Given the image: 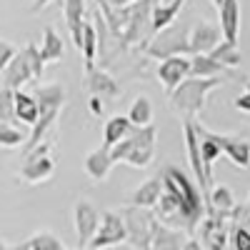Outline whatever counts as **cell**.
Masks as SVG:
<instances>
[{
  "label": "cell",
  "instance_id": "42",
  "mask_svg": "<svg viewBox=\"0 0 250 250\" xmlns=\"http://www.w3.org/2000/svg\"><path fill=\"white\" fill-rule=\"evenodd\" d=\"M248 208H250V193H248Z\"/></svg>",
  "mask_w": 250,
  "mask_h": 250
},
{
  "label": "cell",
  "instance_id": "4",
  "mask_svg": "<svg viewBox=\"0 0 250 250\" xmlns=\"http://www.w3.org/2000/svg\"><path fill=\"white\" fill-rule=\"evenodd\" d=\"M223 85L220 78H193L188 75L180 85L170 93V105L175 113H180L183 118H198L205 110L208 95H210L215 88Z\"/></svg>",
  "mask_w": 250,
  "mask_h": 250
},
{
  "label": "cell",
  "instance_id": "29",
  "mask_svg": "<svg viewBox=\"0 0 250 250\" xmlns=\"http://www.w3.org/2000/svg\"><path fill=\"white\" fill-rule=\"evenodd\" d=\"M220 65H225L228 70H233V68H238L240 62H243V53H240V48H238V43H230V40H220V43L213 48V53H210Z\"/></svg>",
  "mask_w": 250,
  "mask_h": 250
},
{
  "label": "cell",
  "instance_id": "37",
  "mask_svg": "<svg viewBox=\"0 0 250 250\" xmlns=\"http://www.w3.org/2000/svg\"><path fill=\"white\" fill-rule=\"evenodd\" d=\"M235 108H238L240 113L250 115V90H248V88H245V93H240V95L235 98Z\"/></svg>",
  "mask_w": 250,
  "mask_h": 250
},
{
  "label": "cell",
  "instance_id": "11",
  "mask_svg": "<svg viewBox=\"0 0 250 250\" xmlns=\"http://www.w3.org/2000/svg\"><path fill=\"white\" fill-rule=\"evenodd\" d=\"M198 120L193 118H183V145H185V155L190 163V170L195 175V183L200 188H213L210 180L205 175V165H203V153H200V135H198Z\"/></svg>",
  "mask_w": 250,
  "mask_h": 250
},
{
  "label": "cell",
  "instance_id": "6",
  "mask_svg": "<svg viewBox=\"0 0 250 250\" xmlns=\"http://www.w3.org/2000/svg\"><path fill=\"white\" fill-rule=\"evenodd\" d=\"M123 220H125V230H128V243L135 250H150L153 248V233L158 225V215L150 208L128 205L123 210Z\"/></svg>",
  "mask_w": 250,
  "mask_h": 250
},
{
  "label": "cell",
  "instance_id": "35",
  "mask_svg": "<svg viewBox=\"0 0 250 250\" xmlns=\"http://www.w3.org/2000/svg\"><path fill=\"white\" fill-rule=\"evenodd\" d=\"M28 245H30V250H65L62 240L55 238V235L48 233V230H40V233L30 235V238H28Z\"/></svg>",
  "mask_w": 250,
  "mask_h": 250
},
{
  "label": "cell",
  "instance_id": "16",
  "mask_svg": "<svg viewBox=\"0 0 250 250\" xmlns=\"http://www.w3.org/2000/svg\"><path fill=\"white\" fill-rule=\"evenodd\" d=\"M215 140L220 143L223 155H228V160H230L235 168H243V170L250 168V140H248V138L215 133Z\"/></svg>",
  "mask_w": 250,
  "mask_h": 250
},
{
  "label": "cell",
  "instance_id": "28",
  "mask_svg": "<svg viewBox=\"0 0 250 250\" xmlns=\"http://www.w3.org/2000/svg\"><path fill=\"white\" fill-rule=\"evenodd\" d=\"M238 205L233 190L228 185H213L210 193H208V208H213V210H220V213H233V208Z\"/></svg>",
  "mask_w": 250,
  "mask_h": 250
},
{
  "label": "cell",
  "instance_id": "32",
  "mask_svg": "<svg viewBox=\"0 0 250 250\" xmlns=\"http://www.w3.org/2000/svg\"><path fill=\"white\" fill-rule=\"evenodd\" d=\"M25 140H28V135L20 130L15 123L0 125V148H8V150H13V148H23Z\"/></svg>",
  "mask_w": 250,
  "mask_h": 250
},
{
  "label": "cell",
  "instance_id": "13",
  "mask_svg": "<svg viewBox=\"0 0 250 250\" xmlns=\"http://www.w3.org/2000/svg\"><path fill=\"white\" fill-rule=\"evenodd\" d=\"M100 218L103 213H98V208L90 200H78L73 208V223H75V235L80 248L90 245V240L95 238L98 228H100Z\"/></svg>",
  "mask_w": 250,
  "mask_h": 250
},
{
  "label": "cell",
  "instance_id": "40",
  "mask_svg": "<svg viewBox=\"0 0 250 250\" xmlns=\"http://www.w3.org/2000/svg\"><path fill=\"white\" fill-rule=\"evenodd\" d=\"M183 250H205L203 245H200V240H195V238H188V243H185V248Z\"/></svg>",
  "mask_w": 250,
  "mask_h": 250
},
{
  "label": "cell",
  "instance_id": "33",
  "mask_svg": "<svg viewBox=\"0 0 250 250\" xmlns=\"http://www.w3.org/2000/svg\"><path fill=\"white\" fill-rule=\"evenodd\" d=\"M230 243L235 250H250V220H230Z\"/></svg>",
  "mask_w": 250,
  "mask_h": 250
},
{
  "label": "cell",
  "instance_id": "27",
  "mask_svg": "<svg viewBox=\"0 0 250 250\" xmlns=\"http://www.w3.org/2000/svg\"><path fill=\"white\" fill-rule=\"evenodd\" d=\"M223 73H228L225 65L208 53V55H190V75L193 78H223Z\"/></svg>",
  "mask_w": 250,
  "mask_h": 250
},
{
  "label": "cell",
  "instance_id": "19",
  "mask_svg": "<svg viewBox=\"0 0 250 250\" xmlns=\"http://www.w3.org/2000/svg\"><path fill=\"white\" fill-rule=\"evenodd\" d=\"M62 15L70 33L73 45L80 50L83 45V23H85V0H62Z\"/></svg>",
  "mask_w": 250,
  "mask_h": 250
},
{
  "label": "cell",
  "instance_id": "12",
  "mask_svg": "<svg viewBox=\"0 0 250 250\" xmlns=\"http://www.w3.org/2000/svg\"><path fill=\"white\" fill-rule=\"evenodd\" d=\"M83 88H85L90 95H98L103 100H115L120 95V85L118 80L105 70L98 68L95 62H85V73H83Z\"/></svg>",
  "mask_w": 250,
  "mask_h": 250
},
{
  "label": "cell",
  "instance_id": "1",
  "mask_svg": "<svg viewBox=\"0 0 250 250\" xmlns=\"http://www.w3.org/2000/svg\"><path fill=\"white\" fill-rule=\"evenodd\" d=\"M163 175V183L170 193H175L178 203H180V213H183V223H180V230H185L188 235H193L198 230L200 220L205 218V210H208V203L200 193V185L185 175L183 168L178 165H168V168L160 170Z\"/></svg>",
  "mask_w": 250,
  "mask_h": 250
},
{
  "label": "cell",
  "instance_id": "22",
  "mask_svg": "<svg viewBox=\"0 0 250 250\" xmlns=\"http://www.w3.org/2000/svg\"><path fill=\"white\" fill-rule=\"evenodd\" d=\"M188 243L185 230H178L173 225H165L158 220L155 233H153V248L150 250H183Z\"/></svg>",
  "mask_w": 250,
  "mask_h": 250
},
{
  "label": "cell",
  "instance_id": "31",
  "mask_svg": "<svg viewBox=\"0 0 250 250\" xmlns=\"http://www.w3.org/2000/svg\"><path fill=\"white\" fill-rule=\"evenodd\" d=\"M128 118H130L133 125H150L153 123V103H150V98L138 95L133 100L130 110H128Z\"/></svg>",
  "mask_w": 250,
  "mask_h": 250
},
{
  "label": "cell",
  "instance_id": "18",
  "mask_svg": "<svg viewBox=\"0 0 250 250\" xmlns=\"http://www.w3.org/2000/svg\"><path fill=\"white\" fill-rule=\"evenodd\" d=\"M218 20H220L223 40L238 43V38H240V0H223L218 5Z\"/></svg>",
  "mask_w": 250,
  "mask_h": 250
},
{
  "label": "cell",
  "instance_id": "44",
  "mask_svg": "<svg viewBox=\"0 0 250 250\" xmlns=\"http://www.w3.org/2000/svg\"><path fill=\"white\" fill-rule=\"evenodd\" d=\"M130 3H138V0H130Z\"/></svg>",
  "mask_w": 250,
  "mask_h": 250
},
{
  "label": "cell",
  "instance_id": "38",
  "mask_svg": "<svg viewBox=\"0 0 250 250\" xmlns=\"http://www.w3.org/2000/svg\"><path fill=\"white\" fill-rule=\"evenodd\" d=\"M103 103H105L103 98L90 95V103H88V105H90V113H93V115H103Z\"/></svg>",
  "mask_w": 250,
  "mask_h": 250
},
{
  "label": "cell",
  "instance_id": "17",
  "mask_svg": "<svg viewBox=\"0 0 250 250\" xmlns=\"http://www.w3.org/2000/svg\"><path fill=\"white\" fill-rule=\"evenodd\" d=\"M113 165H115V160H113V150L108 148V145H100V148H95V150H90V153L85 155V163H83V168H85V173H88L90 180L103 183V180L110 175Z\"/></svg>",
  "mask_w": 250,
  "mask_h": 250
},
{
  "label": "cell",
  "instance_id": "2",
  "mask_svg": "<svg viewBox=\"0 0 250 250\" xmlns=\"http://www.w3.org/2000/svg\"><path fill=\"white\" fill-rule=\"evenodd\" d=\"M40 103V118L35 125H30V133H28V140L23 145V155H28L33 148H38L40 143H45L50 130L55 128V123L60 118V110L65 105V88L60 83H50V85H40L35 88L33 93Z\"/></svg>",
  "mask_w": 250,
  "mask_h": 250
},
{
  "label": "cell",
  "instance_id": "10",
  "mask_svg": "<svg viewBox=\"0 0 250 250\" xmlns=\"http://www.w3.org/2000/svg\"><path fill=\"white\" fill-rule=\"evenodd\" d=\"M120 243H128V230H125V220H123V213H115V210H105L100 218V228L95 238L90 240V250H108V248H115Z\"/></svg>",
  "mask_w": 250,
  "mask_h": 250
},
{
  "label": "cell",
  "instance_id": "34",
  "mask_svg": "<svg viewBox=\"0 0 250 250\" xmlns=\"http://www.w3.org/2000/svg\"><path fill=\"white\" fill-rule=\"evenodd\" d=\"M18 115H15V90L0 85V125L5 123H15Z\"/></svg>",
  "mask_w": 250,
  "mask_h": 250
},
{
  "label": "cell",
  "instance_id": "8",
  "mask_svg": "<svg viewBox=\"0 0 250 250\" xmlns=\"http://www.w3.org/2000/svg\"><path fill=\"white\" fill-rule=\"evenodd\" d=\"M198 240L205 250H225L230 243V215L208 208L198 225Z\"/></svg>",
  "mask_w": 250,
  "mask_h": 250
},
{
  "label": "cell",
  "instance_id": "21",
  "mask_svg": "<svg viewBox=\"0 0 250 250\" xmlns=\"http://www.w3.org/2000/svg\"><path fill=\"white\" fill-rule=\"evenodd\" d=\"M195 125H198V135H200V153H203L205 175H208V180H210V185H213V165L223 155V148H220V143L215 140V133L213 130L203 128L200 123H195Z\"/></svg>",
  "mask_w": 250,
  "mask_h": 250
},
{
  "label": "cell",
  "instance_id": "15",
  "mask_svg": "<svg viewBox=\"0 0 250 250\" xmlns=\"http://www.w3.org/2000/svg\"><path fill=\"white\" fill-rule=\"evenodd\" d=\"M220 40H223L220 25L198 20V23L190 28V55H208V53H213V48L220 43Z\"/></svg>",
  "mask_w": 250,
  "mask_h": 250
},
{
  "label": "cell",
  "instance_id": "39",
  "mask_svg": "<svg viewBox=\"0 0 250 250\" xmlns=\"http://www.w3.org/2000/svg\"><path fill=\"white\" fill-rule=\"evenodd\" d=\"M50 3H53V0H35V3L30 5V13H40L43 8H48Z\"/></svg>",
  "mask_w": 250,
  "mask_h": 250
},
{
  "label": "cell",
  "instance_id": "20",
  "mask_svg": "<svg viewBox=\"0 0 250 250\" xmlns=\"http://www.w3.org/2000/svg\"><path fill=\"white\" fill-rule=\"evenodd\" d=\"M163 190H165V183H163V175H153L150 180H145L140 188H135V193L130 195V205H138V208H153L158 205V200L163 198Z\"/></svg>",
  "mask_w": 250,
  "mask_h": 250
},
{
  "label": "cell",
  "instance_id": "30",
  "mask_svg": "<svg viewBox=\"0 0 250 250\" xmlns=\"http://www.w3.org/2000/svg\"><path fill=\"white\" fill-rule=\"evenodd\" d=\"M100 50V40H98V28L93 23H83V45H80V53H83V60L85 62H95V55Z\"/></svg>",
  "mask_w": 250,
  "mask_h": 250
},
{
  "label": "cell",
  "instance_id": "43",
  "mask_svg": "<svg viewBox=\"0 0 250 250\" xmlns=\"http://www.w3.org/2000/svg\"><path fill=\"white\" fill-rule=\"evenodd\" d=\"M245 88H248V90H250V83H245Z\"/></svg>",
  "mask_w": 250,
  "mask_h": 250
},
{
  "label": "cell",
  "instance_id": "26",
  "mask_svg": "<svg viewBox=\"0 0 250 250\" xmlns=\"http://www.w3.org/2000/svg\"><path fill=\"white\" fill-rule=\"evenodd\" d=\"M15 115L20 123H28V125H35L38 118H40V103L33 93H25V90H15Z\"/></svg>",
  "mask_w": 250,
  "mask_h": 250
},
{
  "label": "cell",
  "instance_id": "36",
  "mask_svg": "<svg viewBox=\"0 0 250 250\" xmlns=\"http://www.w3.org/2000/svg\"><path fill=\"white\" fill-rule=\"evenodd\" d=\"M18 48L13 43H8V40H0V73H3L8 65H10V60L15 58Z\"/></svg>",
  "mask_w": 250,
  "mask_h": 250
},
{
  "label": "cell",
  "instance_id": "23",
  "mask_svg": "<svg viewBox=\"0 0 250 250\" xmlns=\"http://www.w3.org/2000/svg\"><path fill=\"white\" fill-rule=\"evenodd\" d=\"M185 0H168V3H158L153 8V15H150V30L153 33H160L163 28L173 25L178 20V13L183 8Z\"/></svg>",
  "mask_w": 250,
  "mask_h": 250
},
{
  "label": "cell",
  "instance_id": "41",
  "mask_svg": "<svg viewBox=\"0 0 250 250\" xmlns=\"http://www.w3.org/2000/svg\"><path fill=\"white\" fill-rule=\"evenodd\" d=\"M210 3H213V5H215V8H218V5H220V3H223V0H210Z\"/></svg>",
  "mask_w": 250,
  "mask_h": 250
},
{
  "label": "cell",
  "instance_id": "45",
  "mask_svg": "<svg viewBox=\"0 0 250 250\" xmlns=\"http://www.w3.org/2000/svg\"><path fill=\"white\" fill-rule=\"evenodd\" d=\"M0 240H3V238H0Z\"/></svg>",
  "mask_w": 250,
  "mask_h": 250
},
{
  "label": "cell",
  "instance_id": "7",
  "mask_svg": "<svg viewBox=\"0 0 250 250\" xmlns=\"http://www.w3.org/2000/svg\"><path fill=\"white\" fill-rule=\"evenodd\" d=\"M150 58H170V55H190V28L183 23H173L153 35V40L145 48Z\"/></svg>",
  "mask_w": 250,
  "mask_h": 250
},
{
  "label": "cell",
  "instance_id": "3",
  "mask_svg": "<svg viewBox=\"0 0 250 250\" xmlns=\"http://www.w3.org/2000/svg\"><path fill=\"white\" fill-rule=\"evenodd\" d=\"M155 140H158V128L150 125H133V130L125 135L118 145H113V160L125 163L133 168H148L155 158Z\"/></svg>",
  "mask_w": 250,
  "mask_h": 250
},
{
  "label": "cell",
  "instance_id": "5",
  "mask_svg": "<svg viewBox=\"0 0 250 250\" xmlns=\"http://www.w3.org/2000/svg\"><path fill=\"white\" fill-rule=\"evenodd\" d=\"M45 73V60L40 58V48L35 43H28L23 50H18L10 65L3 70V85L10 90H23L25 83L40 80Z\"/></svg>",
  "mask_w": 250,
  "mask_h": 250
},
{
  "label": "cell",
  "instance_id": "24",
  "mask_svg": "<svg viewBox=\"0 0 250 250\" xmlns=\"http://www.w3.org/2000/svg\"><path fill=\"white\" fill-rule=\"evenodd\" d=\"M40 58L45 62H60L65 58V40L58 35L55 28H45L43 30V43H40Z\"/></svg>",
  "mask_w": 250,
  "mask_h": 250
},
{
  "label": "cell",
  "instance_id": "25",
  "mask_svg": "<svg viewBox=\"0 0 250 250\" xmlns=\"http://www.w3.org/2000/svg\"><path fill=\"white\" fill-rule=\"evenodd\" d=\"M130 130H133V123H130L128 115H110L105 120V128H103V145L113 148V145H118Z\"/></svg>",
  "mask_w": 250,
  "mask_h": 250
},
{
  "label": "cell",
  "instance_id": "9",
  "mask_svg": "<svg viewBox=\"0 0 250 250\" xmlns=\"http://www.w3.org/2000/svg\"><path fill=\"white\" fill-rule=\"evenodd\" d=\"M50 150H53V143L45 140V143H40L38 148H33L28 155H23L20 178H23L25 183H30V185L50 180L53 173H55V160H53Z\"/></svg>",
  "mask_w": 250,
  "mask_h": 250
},
{
  "label": "cell",
  "instance_id": "14",
  "mask_svg": "<svg viewBox=\"0 0 250 250\" xmlns=\"http://www.w3.org/2000/svg\"><path fill=\"white\" fill-rule=\"evenodd\" d=\"M158 80L165 93H173L180 83L190 75V55H170V58H163L158 62V70H155Z\"/></svg>",
  "mask_w": 250,
  "mask_h": 250
}]
</instances>
